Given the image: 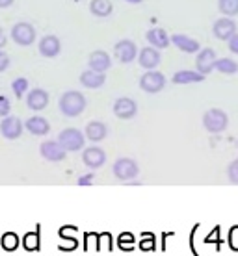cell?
Here are the masks:
<instances>
[{
    "instance_id": "cell-1",
    "label": "cell",
    "mask_w": 238,
    "mask_h": 256,
    "mask_svg": "<svg viewBox=\"0 0 238 256\" xmlns=\"http://www.w3.org/2000/svg\"><path fill=\"white\" fill-rule=\"evenodd\" d=\"M60 112L64 114L65 117H78L84 114V110L88 106V100L86 96L77 90L65 91L64 95L60 96Z\"/></svg>"
},
{
    "instance_id": "cell-2",
    "label": "cell",
    "mask_w": 238,
    "mask_h": 256,
    "mask_svg": "<svg viewBox=\"0 0 238 256\" xmlns=\"http://www.w3.org/2000/svg\"><path fill=\"white\" fill-rule=\"evenodd\" d=\"M203 126L210 134H221L229 126V116L219 108L206 110L205 114H203Z\"/></svg>"
},
{
    "instance_id": "cell-3",
    "label": "cell",
    "mask_w": 238,
    "mask_h": 256,
    "mask_svg": "<svg viewBox=\"0 0 238 256\" xmlns=\"http://www.w3.org/2000/svg\"><path fill=\"white\" fill-rule=\"evenodd\" d=\"M10 38L15 45L19 46H30L36 43V38H38V34H36V28L34 24L30 22H26V20H21V22H15L12 26V30H10Z\"/></svg>"
},
{
    "instance_id": "cell-4",
    "label": "cell",
    "mask_w": 238,
    "mask_h": 256,
    "mask_svg": "<svg viewBox=\"0 0 238 256\" xmlns=\"http://www.w3.org/2000/svg\"><path fill=\"white\" fill-rule=\"evenodd\" d=\"M56 141L64 147L65 152H77V150L84 148L86 138H84V134L78 128H64Z\"/></svg>"
},
{
    "instance_id": "cell-5",
    "label": "cell",
    "mask_w": 238,
    "mask_h": 256,
    "mask_svg": "<svg viewBox=\"0 0 238 256\" xmlns=\"http://www.w3.org/2000/svg\"><path fill=\"white\" fill-rule=\"evenodd\" d=\"M112 173L117 180L129 182V180H134L140 174V166L132 158H117L112 166Z\"/></svg>"
},
{
    "instance_id": "cell-6",
    "label": "cell",
    "mask_w": 238,
    "mask_h": 256,
    "mask_svg": "<svg viewBox=\"0 0 238 256\" xmlns=\"http://www.w3.org/2000/svg\"><path fill=\"white\" fill-rule=\"evenodd\" d=\"M114 58L119 64L129 65L138 58V46L132 39H119L116 45H114Z\"/></svg>"
},
{
    "instance_id": "cell-7",
    "label": "cell",
    "mask_w": 238,
    "mask_h": 256,
    "mask_svg": "<svg viewBox=\"0 0 238 256\" xmlns=\"http://www.w3.org/2000/svg\"><path fill=\"white\" fill-rule=\"evenodd\" d=\"M140 88H142V91L151 93V95L160 93L166 88V76L162 72H158L156 69L147 70V72H143L142 76H140Z\"/></svg>"
},
{
    "instance_id": "cell-8",
    "label": "cell",
    "mask_w": 238,
    "mask_h": 256,
    "mask_svg": "<svg viewBox=\"0 0 238 256\" xmlns=\"http://www.w3.org/2000/svg\"><path fill=\"white\" fill-rule=\"evenodd\" d=\"M112 112H114V116L117 119L129 121V119H134L136 114H138V104L130 96H119L114 102V106H112Z\"/></svg>"
},
{
    "instance_id": "cell-9",
    "label": "cell",
    "mask_w": 238,
    "mask_h": 256,
    "mask_svg": "<svg viewBox=\"0 0 238 256\" xmlns=\"http://www.w3.org/2000/svg\"><path fill=\"white\" fill-rule=\"evenodd\" d=\"M216 60H218V56H216V50H214V48H208V46H206V48H201V50L197 52V56H195V70L201 72L203 76L210 74L214 70Z\"/></svg>"
},
{
    "instance_id": "cell-10",
    "label": "cell",
    "mask_w": 238,
    "mask_h": 256,
    "mask_svg": "<svg viewBox=\"0 0 238 256\" xmlns=\"http://www.w3.org/2000/svg\"><path fill=\"white\" fill-rule=\"evenodd\" d=\"M39 154L45 158L47 162H52V164H58V162H64L67 152L64 150V147L60 145L58 141L47 140L39 145Z\"/></svg>"
},
{
    "instance_id": "cell-11",
    "label": "cell",
    "mask_w": 238,
    "mask_h": 256,
    "mask_svg": "<svg viewBox=\"0 0 238 256\" xmlns=\"http://www.w3.org/2000/svg\"><path fill=\"white\" fill-rule=\"evenodd\" d=\"M238 32V26L231 17H221L212 24V36L219 41H229Z\"/></svg>"
},
{
    "instance_id": "cell-12",
    "label": "cell",
    "mask_w": 238,
    "mask_h": 256,
    "mask_svg": "<svg viewBox=\"0 0 238 256\" xmlns=\"http://www.w3.org/2000/svg\"><path fill=\"white\" fill-rule=\"evenodd\" d=\"M38 50L43 58H56L60 52H62V41H60L58 36L47 34V36H43V38L39 39Z\"/></svg>"
},
{
    "instance_id": "cell-13",
    "label": "cell",
    "mask_w": 238,
    "mask_h": 256,
    "mask_svg": "<svg viewBox=\"0 0 238 256\" xmlns=\"http://www.w3.org/2000/svg\"><path fill=\"white\" fill-rule=\"evenodd\" d=\"M23 128H25V124H23L19 117L8 116L0 122V134L6 140H19L21 134H23Z\"/></svg>"
},
{
    "instance_id": "cell-14",
    "label": "cell",
    "mask_w": 238,
    "mask_h": 256,
    "mask_svg": "<svg viewBox=\"0 0 238 256\" xmlns=\"http://www.w3.org/2000/svg\"><path fill=\"white\" fill-rule=\"evenodd\" d=\"M138 64L145 70H155L162 62L160 50H156L153 46H143L142 50H138Z\"/></svg>"
},
{
    "instance_id": "cell-15",
    "label": "cell",
    "mask_w": 238,
    "mask_h": 256,
    "mask_svg": "<svg viewBox=\"0 0 238 256\" xmlns=\"http://www.w3.org/2000/svg\"><path fill=\"white\" fill-rule=\"evenodd\" d=\"M169 41L175 45V48H179L180 52H186V54H197L201 50L199 41L186 36V34H171Z\"/></svg>"
},
{
    "instance_id": "cell-16",
    "label": "cell",
    "mask_w": 238,
    "mask_h": 256,
    "mask_svg": "<svg viewBox=\"0 0 238 256\" xmlns=\"http://www.w3.org/2000/svg\"><path fill=\"white\" fill-rule=\"evenodd\" d=\"M82 162L90 169H101L106 164V152L101 147H86L82 150Z\"/></svg>"
},
{
    "instance_id": "cell-17",
    "label": "cell",
    "mask_w": 238,
    "mask_h": 256,
    "mask_svg": "<svg viewBox=\"0 0 238 256\" xmlns=\"http://www.w3.org/2000/svg\"><path fill=\"white\" fill-rule=\"evenodd\" d=\"M49 100L51 96L43 88H36V90H30L26 93V106L32 110V112H41L49 106Z\"/></svg>"
},
{
    "instance_id": "cell-18",
    "label": "cell",
    "mask_w": 238,
    "mask_h": 256,
    "mask_svg": "<svg viewBox=\"0 0 238 256\" xmlns=\"http://www.w3.org/2000/svg\"><path fill=\"white\" fill-rule=\"evenodd\" d=\"M88 67L95 72H106L112 67V58L106 50H93L88 56Z\"/></svg>"
},
{
    "instance_id": "cell-19",
    "label": "cell",
    "mask_w": 238,
    "mask_h": 256,
    "mask_svg": "<svg viewBox=\"0 0 238 256\" xmlns=\"http://www.w3.org/2000/svg\"><path fill=\"white\" fill-rule=\"evenodd\" d=\"M145 39H147L149 46H153L156 50H164V48L171 45L169 34L164 28H149L147 34H145Z\"/></svg>"
},
{
    "instance_id": "cell-20",
    "label": "cell",
    "mask_w": 238,
    "mask_h": 256,
    "mask_svg": "<svg viewBox=\"0 0 238 256\" xmlns=\"http://www.w3.org/2000/svg\"><path fill=\"white\" fill-rule=\"evenodd\" d=\"M106 136H108V126L103 121H90L84 128V138L93 141V143L103 141Z\"/></svg>"
},
{
    "instance_id": "cell-21",
    "label": "cell",
    "mask_w": 238,
    "mask_h": 256,
    "mask_svg": "<svg viewBox=\"0 0 238 256\" xmlns=\"http://www.w3.org/2000/svg\"><path fill=\"white\" fill-rule=\"evenodd\" d=\"M25 130L32 136H47L51 132V122L47 121L45 117L34 116L25 121Z\"/></svg>"
},
{
    "instance_id": "cell-22",
    "label": "cell",
    "mask_w": 238,
    "mask_h": 256,
    "mask_svg": "<svg viewBox=\"0 0 238 256\" xmlns=\"http://www.w3.org/2000/svg\"><path fill=\"white\" fill-rule=\"evenodd\" d=\"M104 82H106V76L103 72H95V70L88 69L80 74V84L88 90H99L104 86Z\"/></svg>"
},
{
    "instance_id": "cell-23",
    "label": "cell",
    "mask_w": 238,
    "mask_h": 256,
    "mask_svg": "<svg viewBox=\"0 0 238 256\" xmlns=\"http://www.w3.org/2000/svg\"><path fill=\"white\" fill-rule=\"evenodd\" d=\"M90 13L97 19H106L114 13V4H112V0H91Z\"/></svg>"
},
{
    "instance_id": "cell-24",
    "label": "cell",
    "mask_w": 238,
    "mask_h": 256,
    "mask_svg": "<svg viewBox=\"0 0 238 256\" xmlns=\"http://www.w3.org/2000/svg\"><path fill=\"white\" fill-rule=\"evenodd\" d=\"M205 80V76L197 72V70H177L171 78V82L177 84V86H188V84H199Z\"/></svg>"
},
{
    "instance_id": "cell-25",
    "label": "cell",
    "mask_w": 238,
    "mask_h": 256,
    "mask_svg": "<svg viewBox=\"0 0 238 256\" xmlns=\"http://www.w3.org/2000/svg\"><path fill=\"white\" fill-rule=\"evenodd\" d=\"M214 69L221 72V74H236L238 64L232 58H218L214 64Z\"/></svg>"
},
{
    "instance_id": "cell-26",
    "label": "cell",
    "mask_w": 238,
    "mask_h": 256,
    "mask_svg": "<svg viewBox=\"0 0 238 256\" xmlns=\"http://www.w3.org/2000/svg\"><path fill=\"white\" fill-rule=\"evenodd\" d=\"M218 12L223 17H236L238 15V0H218Z\"/></svg>"
},
{
    "instance_id": "cell-27",
    "label": "cell",
    "mask_w": 238,
    "mask_h": 256,
    "mask_svg": "<svg viewBox=\"0 0 238 256\" xmlns=\"http://www.w3.org/2000/svg\"><path fill=\"white\" fill-rule=\"evenodd\" d=\"M23 247H25L28 252H34V250H39L41 247V238H39V228L36 232H28L23 238Z\"/></svg>"
},
{
    "instance_id": "cell-28",
    "label": "cell",
    "mask_w": 238,
    "mask_h": 256,
    "mask_svg": "<svg viewBox=\"0 0 238 256\" xmlns=\"http://www.w3.org/2000/svg\"><path fill=\"white\" fill-rule=\"evenodd\" d=\"M21 240L19 236L15 234V232H6L4 236H2V240H0V245H2V249L8 250V252H13V250L19 247Z\"/></svg>"
},
{
    "instance_id": "cell-29",
    "label": "cell",
    "mask_w": 238,
    "mask_h": 256,
    "mask_svg": "<svg viewBox=\"0 0 238 256\" xmlns=\"http://www.w3.org/2000/svg\"><path fill=\"white\" fill-rule=\"evenodd\" d=\"M12 91H13V95L17 96V98H23V95L25 93H28V80L26 78H15L12 82Z\"/></svg>"
},
{
    "instance_id": "cell-30",
    "label": "cell",
    "mask_w": 238,
    "mask_h": 256,
    "mask_svg": "<svg viewBox=\"0 0 238 256\" xmlns=\"http://www.w3.org/2000/svg\"><path fill=\"white\" fill-rule=\"evenodd\" d=\"M114 249V240H112V234L108 232H103L97 236V250H112Z\"/></svg>"
},
{
    "instance_id": "cell-31",
    "label": "cell",
    "mask_w": 238,
    "mask_h": 256,
    "mask_svg": "<svg viewBox=\"0 0 238 256\" xmlns=\"http://www.w3.org/2000/svg\"><path fill=\"white\" fill-rule=\"evenodd\" d=\"M117 244H119L121 250H132V247H134V236L130 232H123L119 240H117Z\"/></svg>"
},
{
    "instance_id": "cell-32",
    "label": "cell",
    "mask_w": 238,
    "mask_h": 256,
    "mask_svg": "<svg viewBox=\"0 0 238 256\" xmlns=\"http://www.w3.org/2000/svg\"><path fill=\"white\" fill-rule=\"evenodd\" d=\"M155 245H156V240L151 232L143 234L142 242H140V249L142 250H155Z\"/></svg>"
},
{
    "instance_id": "cell-33",
    "label": "cell",
    "mask_w": 238,
    "mask_h": 256,
    "mask_svg": "<svg viewBox=\"0 0 238 256\" xmlns=\"http://www.w3.org/2000/svg\"><path fill=\"white\" fill-rule=\"evenodd\" d=\"M227 178H229L231 184H236L238 186V158L227 166Z\"/></svg>"
},
{
    "instance_id": "cell-34",
    "label": "cell",
    "mask_w": 238,
    "mask_h": 256,
    "mask_svg": "<svg viewBox=\"0 0 238 256\" xmlns=\"http://www.w3.org/2000/svg\"><path fill=\"white\" fill-rule=\"evenodd\" d=\"M10 112H12V102H10V98L4 95H0V119H4V117L10 116Z\"/></svg>"
},
{
    "instance_id": "cell-35",
    "label": "cell",
    "mask_w": 238,
    "mask_h": 256,
    "mask_svg": "<svg viewBox=\"0 0 238 256\" xmlns=\"http://www.w3.org/2000/svg\"><path fill=\"white\" fill-rule=\"evenodd\" d=\"M78 247L77 238H62V244H60V250H75Z\"/></svg>"
},
{
    "instance_id": "cell-36",
    "label": "cell",
    "mask_w": 238,
    "mask_h": 256,
    "mask_svg": "<svg viewBox=\"0 0 238 256\" xmlns=\"http://www.w3.org/2000/svg\"><path fill=\"white\" fill-rule=\"evenodd\" d=\"M227 242H229V247L232 250H236L238 252V224L231 226V230H229V238H227Z\"/></svg>"
},
{
    "instance_id": "cell-37",
    "label": "cell",
    "mask_w": 238,
    "mask_h": 256,
    "mask_svg": "<svg viewBox=\"0 0 238 256\" xmlns=\"http://www.w3.org/2000/svg\"><path fill=\"white\" fill-rule=\"evenodd\" d=\"M10 65H12V60H10V56H8V52L0 50V72H4Z\"/></svg>"
},
{
    "instance_id": "cell-38",
    "label": "cell",
    "mask_w": 238,
    "mask_h": 256,
    "mask_svg": "<svg viewBox=\"0 0 238 256\" xmlns=\"http://www.w3.org/2000/svg\"><path fill=\"white\" fill-rule=\"evenodd\" d=\"M93 180H95V174L88 173V174H84V176H80L77 184L78 186H91V184H93Z\"/></svg>"
},
{
    "instance_id": "cell-39",
    "label": "cell",
    "mask_w": 238,
    "mask_h": 256,
    "mask_svg": "<svg viewBox=\"0 0 238 256\" xmlns=\"http://www.w3.org/2000/svg\"><path fill=\"white\" fill-rule=\"evenodd\" d=\"M227 43H229V50H231L232 54H238V32L234 34Z\"/></svg>"
},
{
    "instance_id": "cell-40",
    "label": "cell",
    "mask_w": 238,
    "mask_h": 256,
    "mask_svg": "<svg viewBox=\"0 0 238 256\" xmlns=\"http://www.w3.org/2000/svg\"><path fill=\"white\" fill-rule=\"evenodd\" d=\"M6 43H8V36H6V32H4V28L0 26V50L6 46Z\"/></svg>"
},
{
    "instance_id": "cell-41",
    "label": "cell",
    "mask_w": 238,
    "mask_h": 256,
    "mask_svg": "<svg viewBox=\"0 0 238 256\" xmlns=\"http://www.w3.org/2000/svg\"><path fill=\"white\" fill-rule=\"evenodd\" d=\"M15 0H0V10H6V8H12Z\"/></svg>"
},
{
    "instance_id": "cell-42",
    "label": "cell",
    "mask_w": 238,
    "mask_h": 256,
    "mask_svg": "<svg viewBox=\"0 0 238 256\" xmlns=\"http://www.w3.org/2000/svg\"><path fill=\"white\" fill-rule=\"evenodd\" d=\"M125 2H127V4H140L142 0H125Z\"/></svg>"
},
{
    "instance_id": "cell-43",
    "label": "cell",
    "mask_w": 238,
    "mask_h": 256,
    "mask_svg": "<svg viewBox=\"0 0 238 256\" xmlns=\"http://www.w3.org/2000/svg\"><path fill=\"white\" fill-rule=\"evenodd\" d=\"M73 2H80V0H73Z\"/></svg>"
}]
</instances>
